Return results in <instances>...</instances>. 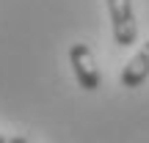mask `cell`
Returning a JSON list of instances; mask_svg holds the SVG:
<instances>
[{
	"label": "cell",
	"instance_id": "6da1fadb",
	"mask_svg": "<svg viewBox=\"0 0 149 143\" xmlns=\"http://www.w3.org/2000/svg\"><path fill=\"white\" fill-rule=\"evenodd\" d=\"M108 3V14H111V28H113V39L119 47H133L138 39V22H135V11H133V0H105Z\"/></svg>",
	"mask_w": 149,
	"mask_h": 143
},
{
	"label": "cell",
	"instance_id": "5b68a950",
	"mask_svg": "<svg viewBox=\"0 0 149 143\" xmlns=\"http://www.w3.org/2000/svg\"><path fill=\"white\" fill-rule=\"evenodd\" d=\"M0 143H8V138H6V135H3V132H0Z\"/></svg>",
	"mask_w": 149,
	"mask_h": 143
},
{
	"label": "cell",
	"instance_id": "277c9868",
	"mask_svg": "<svg viewBox=\"0 0 149 143\" xmlns=\"http://www.w3.org/2000/svg\"><path fill=\"white\" fill-rule=\"evenodd\" d=\"M8 143H31V140L22 138V135H14V138H8Z\"/></svg>",
	"mask_w": 149,
	"mask_h": 143
},
{
	"label": "cell",
	"instance_id": "3957f363",
	"mask_svg": "<svg viewBox=\"0 0 149 143\" xmlns=\"http://www.w3.org/2000/svg\"><path fill=\"white\" fill-rule=\"evenodd\" d=\"M146 77H149V39L144 41V47L127 61V66L122 69L119 83H122L124 88H138Z\"/></svg>",
	"mask_w": 149,
	"mask_h": 143
},
{
	"label": "cell",
	"instance_id": "7a4b0ae2",
	"mask_svg": "<svg viewBox=\"0 0 149 143\" xmlns=\"http://www.w3.org/2000/svg\"><path fill=\"white\" fill-rule=\"evenodd\" d=\"M69 64H72V72L77 77L80 88L83 91H97L100 88V69H97V61H94V53H91L86 44H72L69 47Z\"/></svg>",
	"mask_w": 149,
	"mask_h": 143
}]
</instances>
